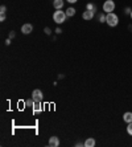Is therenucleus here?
Returning a JSON list of instances; mask_svg holds the SVG:
<instances>
[{
  "label": "nucleus",
  "mask_w": 132,
  "mask_h": 147,
  "mask_svg": "<svg viewBox=\"0 0 132 147\" xmlns=\"http://www.w3.org/2000/svg\"><path fill=\"white\" fill-rule=\"evenodd\" d=\"M66 12H64V11L61 9H57L53 13V20H54V23H57V24H62V23H65L66 21Z\"/></svg>",
  "instance_id": "1"
},
{
  "label": "nucleus",
  "mask_w": 132,
  "mask_h": 147,
  "mask_svg": "<svg viewBox=\"0 0 132 147\" xmlns=\"http://www.w3.org/2000/svg\"><path fill=\"white\" fill-rule=\"evenodd\" d=\"M106 23L110 25V27H116V25L119 24V17L116 13H114V12H111V13H107V16H106Z\"/></svg>",
  "instance_id": "2"
},
{
  "label": "nucleus",
  "mask_w": 132,
  "mask_h": 147,
  "mask_svg": "<svg viewBox=\"0 0 132 147\" xmlns=\"http://www.w3.org/2000/svg\"><path fill=\"white\" fill-rule=\"evenodd\" d=\"M115 3H114V0H106L105 3H103V11H105L106 13H111L115 11Z\"/></svg>",
  "instance_id": "3"
},
{
  "label": "nucleus",
  "mask_w": 132,
  "mask_h": 147,
  "mask_svg": "<svg viewBox=\"0 0 132 147\" xmlns=\"http://www.w3.org/2000/svg\"><path fill=\"white\" fill-rule=\"evenodd\" d=\"M32 98H33L36 102H42L44 94H42V92H41L40 89H36V90H33V93H32Z\"/></svg>",
  "instance_id": "4"
},
{
  "label": "nucleus",
  "mask_w": 132,
  "mask_h": 147,
  "mask_svg": "<svg viewBox=\"0 0 132 147\" xmlns=\"http://www.w3.org/2000/svg\"><path fill=\"white\" fill-rule=\"evenodd\" d=\"M32 31H33V25L32 24H24L23 27H21V33H24V34H29V33H32Z\"/></svg>",
  "instance_id": "5"
},
{
  "label": "nucleus",
  "mask_w": 132,
  "mask_h": 147,
  "mask_svg": "<svg viewBox=\"0 0 132 147\" xmlns=\"http://www.w3.org/2000/svg\"><path fill=\"white\" fill-rule=\"evenodd\" d=\"M94 15H95L94 11L86 9L85 12L82 13V17H83V20H92V19H94Z\"/></svg>",
  "instance_id": "6"
},
{
  "label": "nucleus",
  "mask_w": 132,
  "mask_h": 147,
  "mask_svg": "<svg viewBox=\"0 0 132 147\" xmlns=\"http://www.w3.org/2000/svg\"><path fill=\"white\" fill-rule=\"evenodd\" d=\"M49 146L50 147H58L60 146V139L57 137H50L49 139Z\"/></svg>",
  "instance_id": "7"
},
{
  "label": "nucleus",
  "mask_w": 132,
  "mask_h": 147,
  "mask_svg": "<svg viewBox=\"0 0 132 147\" xmlns=\"http://www.w3.org/2000/svg\"><path fill=\"white\" fill-rule=\"evenodd\" d=\"M123 121L125 123H131L132 122V111H127L123 114Z\"/></svg>",
  "instance_id": "8"
},
{
  "label": "nucleus",
  "mask_w": 132,
  "mask_h": 147,
  "mask_svg": "<svg viewBox=\"0 0 132 147\" xmlns=\"http://www.w3.org/2000/svg\"><path fill=\"white\" fill-rule=\"evenodd\" d=\"M53 7L56 9H62L64 8V0H54L53 1Z\"/></svg>",
  "instance_id": "9"
},
{
  "label": "nucleus",
  "mask_w": 132,
  "mask_h": 147,
  "mask_svg": "<svg viewBox=\"0 0 132 147\" xmlns=\"http://www.w3.org/2000/svg\"><path fill=\"white\" fill-rule=\"evenodd\" d=\"M85 146L86 147H94L95 146V139L94 138H87L85 140Z\"/></svg>",
  "instance_id": "10"
},
{
  "label": "nucleus",
  "mask_w": 132,
  "mask_h": 147,
  "mask_svg": "<svg viewBox=\"0 0 132 147\" xmlns=\"http://www.w3.org/2000/svg\"><path fill=\"white\" fill-rule=\"evenodd\" d=\"M33 110H34V113H37V111H41V110H42V105H41V102H34Z\"/></svg>",
  "instance_id": "11"
},
{
  "label": "nucleus",
  "mask_w": 132,
  "mask_h": 147,
  "mask_svg": "<svg viewBox=\"0 0 132 147\" xmlns=\"http://www.w3.org/2000/svg\"><path fill=\"white\" fill-rule=\"evenodd\" d=\"M34 102H36V101H34L33 98H29V99H27V101H25V106L33 107V106H34Z\"/></svg>",
  "instance_id": "12"
},
{
  "label": "nucleus",
  "mask_w": 132,
  "mask_h": 147,
  "mask_svg": "<svg viewBox=\"0 0 132 147\" xmlns=\"http://www.w3.org/2000/svg\"><path fill=\"white\" fill-rule=\"evenodd\" d=\"M75 15V9L74 8H68V9H66V16L68 17H71V16H74Z\"/></svg>",
  "instance_id": "13"
},
{
  "label": "nucleus",
  "mask_w": 132,
  "mask_h": 147,
  "mask_svg": "<svg viewBox=\"0 0 132 147\" xmlns=\"http://www.w3.org/2000/svg\"><path fill=\"white\" fill-rule=\"evenodd\" d=\"M127 133H128L129 135H132V122L127 123Z\"/></svg>",
  "instance_id": "14"
},
{
  "label": "nucleus",
  "mask_w": 132,
  "mask_h": 147,
  "mask_svg": "<svg viewBox=\"0 0 132 147\" xmlns=\"http://www.w3.org/2000/svg\"><path fill=\"white\" fill-rule=\"evenodd\" d=\"M106 16H107V15L101 13L99 15V21H101V23H106Z\"/></svg>",
  "instance_id": "15"
},
{
  "label": "nucleus",
  "mask_w": 132,
  "mask_h": 147,
  "mask_svg": "<svg viewBox=\"0 0 132 147\" xmlns=\"http://www.w3.org/2000/svg\"><path fill=\"white\" fill-rule=\"evenodd\" d=\"M87 9H88V11H94V12H95V9H96V7H95L94 4H91V3H90V4H87Z\"/></svg>",
  "instance_id": "16"
},
{
  "label": "nucleus",
  "mask_w": 132,
  "mask_h": 147,
  "mask_svg": "<svg viewBox=\"0 0 132 147\" xmlns=\"http://www.w3.org/2000/svg\"><path fill=\"white\" fill-rule=\"evenodd\" d=\"M5 11H7V8H5V5H1L0 7V13L3 15V13H5Z\"/></svg>",
  "instance_id": "17"
},
{
  "label": "nucleus",
  "mask_w": 132,
  "mask_h": 147,
  "mask_svg": "<svg viewBox=\"0 0 132 147\" xmlns=\"http://www.w3.org/2000/svg\"><path fill=\"white\" fill-rule=\"evenodd\" d=\"M4 20H5V13H3L0 16V21H4Z\"/></svg>",
  "instance_id": "18"
},
{
  "label": "nucleus",
  "mask_w": 132,
  "mask_h": 147,
  "mask_svg": "<svg viewBox=\"0 0 132 147\" xmlns=\"http://www.w3.org/2000/svg\"><path fill=\"white\" fill-rule=\"evenodd\" d=\"M44 32H45V33H46V34H50V29H49V28H45V29H44Z\"/></svg>",
  "instance_id": "19"
},
{
  "label": "nucleus",
  "mask_w": 132,
  "mask_h": 147,
  "mask_svg": "<svg viewBox=\"0 0 132 147\" xmlns=\"http://www.w3.org/2000/svg\"><path fill=\"white\" fill-rule=\"evenodd\" d=\"M15 36H16V34H15V32H11V33H9V37L11 38H13Z\"/></svg>",
  "instance_id": "20"
},
{
  "label": "nucleus",
  "mask_w": 132,
  "mask_h": 147,
  "mask_svg": "<svg viewBox=\"0 0 132 147\" xmlns=\"http://www.w3.org/2000/svg\"><path fill=\"white\" fill-rule=\"evenodd\" d=\"M66 1H69V3H71V4H74V3H77L78 0H66Z\"/></svg>",
  "instance_id": "21"
},
{
  "label": "nucleus",
  "mask_w": 132,
  "mask_h": 147,
  "mask_svg": "<svg viewBox=\"0 0 132 147\" xmlns=\"http://www.w3.org/2000/svg\"><path fill=\"white\" fill-rule=\"evenodd\" d=\"M5 44H7V45L11 44V38H7V40H5Z\"/></svg>",
  "instance_id": "22"
},
{
  "label": "nucleus",
  "mask_w": 132,
  "mask_h": 147,
  "mask_svg": "<svg viewBox=\"0 0 132 147\" xmlns=\"http://www.w3.org/2000/svg\"><path fill=\"white\" fill-rule=\"evenodd\" d=\"M61 29H60V28H57V29H56V33H61Z\"/></svg>",
  "instance_id": "23"
},
{
  "label": "nucleus",
  "mask_w": 132,
  "mask_h": 147,
  "mask_svg": "<svg viewBox=\"0 0 132 147\" xmlns=\"http://www.w3.org/2000/svg\"><path fill=\"white\" fill-rule=\"evenodd\" d=\"M129 16H131V20H132V11H131V13H129Z\"/></svg>",
  "instance_id": "24"
}]
</instances>
